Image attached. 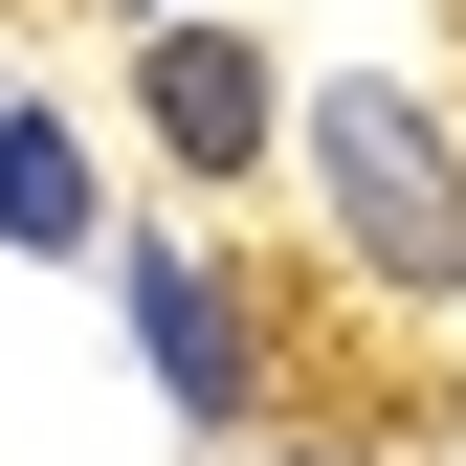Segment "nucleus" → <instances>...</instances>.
<instances>
[{"mask_svg": "<svg viewBox=\"0 0 466 466\" xmlns=\"http://www.w3.org/2000/svg\"><path fill=\"white\" fill-rule=\"evenodd\" d=\"M311 200L378 289H466V156L422 134V89H311Z\"/></svg>", "mask_w": 466, "mask_h": 466, "instance_id": "f257e3e1", "label": "nucleus"}, {"mask_svg": "<svg viewBox=\"0 0 466 466\" xmlns=\"http://www.w3.org/2000/svg\"><path fill=\"white\" fill-rule=\"evenodd\" d=\"M156 134H178V178H245V156H267V45L245 23H156Z\"/></svg>", "mask_w": 466, "mask_h": 466, "instance_id": "f03ea898", "label": "nucleus"}, {"mask_svg": "<svg viewBox=\"0 0 466 466\" xmlns=\"http://www.w3.org/2000/svg\"><path fill=\"white\" fill-rule=\"evenodd\" d=\"M134 333H156V378H178V422H245V289H222L200 245H134Z\"/></svg>", "mask_w": 466, "mask_h": 466, "instance_id": "7ed1b4c3", "label": "nucleus"}, {"mask_svg": "<svg viewBox=\"0 0 466 466\" xmlns=\"http://www.w3.org/2000/svg\"><path fill=\"white\" fill-rule=\"evenodd\" d=\"M0 245H89V156L45 111H0Z\"/></svg>", "mask_w": 466, "mask_h": 466, "instance_id": "20e7f679", "label": "nucleus"}]
</instances>
